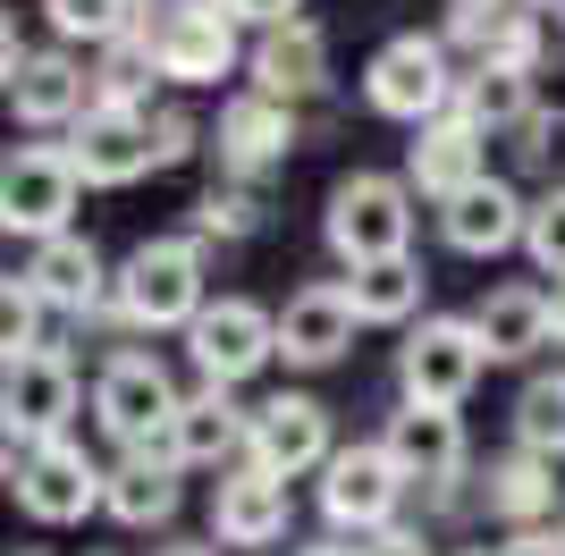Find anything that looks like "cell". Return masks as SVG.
Wrapping results in <instances>:
<instances>
[{
  "instance_id": "cell-1",
  "label": "cell",
  "mask_w": 565,
  "mask_h": 556,
  "mask_svg": "<svg viewBox=\"0 0 565 556\" xmlns=\"http://www.w3.org/2000/svg\"><path fill=\"white\" fill-rule=\"evenodd\" d=\"M110 303L118 321L136 329V338H186L194 321H203V303H212V278H203V236H143L136 254L118 261L110 278Z\"/></svg>"
},
{
  "instance_id": "cell-2",
  "label": "cell",
  "mask_w": 565,
  "mask_h": 556,
  "mask_svg": "<svg viewBox=\"0 0 565 556\" xmlns=\"http://www.w3.org/2000/svg\"><path fill=\"white\" fill-rule=\"evenodd\" d=\"M321 236H330V254L347 270L414 254V185L388 178V169H347L330 185V203H321Z\"/></svg>"
},
{
  "instance_id": "cell-3",
  "label": "cell",
  "mask_w": 565,
  "mask_h": 556,
  "mask_svg": "<svg viewBox=\"0 0 565 556\" xmlns=\"http://www.w3.org/2000/svg\"><path fill=\"white\" fill-rule=\"evenodd\" d=\"M456 85L465 68L448 60V34H388V43L363 60V110L397 118V127H430V118L456 110Z\"/></svg>"
},
{
  "instance_id": "cell-4",
  "label": "cell",
  "mask_w": 565,
  "mask_h": 556,
  "mask_svg": "<svg viewBox=\"0 0 565 556\" xmlns=\"http://www.w3.org/2000/svg\"><path fill=\"white\" fill-rule=\"evenodd\" d=\"M178 405H186V388H178V371H169L152 346H118L110 363L94 371V421H102V439H110L118 456L161 447L169 421H178Z\"/></svg>"
},
{
  "instance_id": "cell-5",
  "label": "cell",
  "mask_w": 565,
  "mask_h": 556,
  "mask_svg": "<svg viewBox=\"0 0 565 556\" xmlns=\"http://www.w3.org/2000/svg\"><path fill=\"white\" fill-rule=\"evenodd\" d=\"M481 371H490V338H481L472 312H430V321L405 329V346H397L405 405H465L481 388Z\"/></svg>"
},
{
  "instance_id": "cell-6",
  "label": "cell",
  "mask_w": 565,
  "mask_h": 556,
  "mask_svg": "<svg viewBox=\"0 0 565 556\" xmlns=\"http://www.w3.org/2000/svg\"><path fill=\"white\" fill-rule=\"evenodd\" d=\"M76 194H85V178H76L68 143H18L0 169V228L25 245H51L76 228Z\"/></svg>"
},
{
  "instance_id": "cell-7",
  "label": "cell",
  "mask_w": 565,
  "mask_h": 556,
  "mask_svg": "<svg viewBox=\"0 0 565 556\" xmlns=\"http://www.w3.org/2000/svg\"><path fill=\"white\" fill-rule=\"evenodd\" d=\"M102 481H110V463H94L76 439H51V447H9V498H18L34 523H85L102 514Z\"/></svg>"
},
{
  "instance_id": "cell-8",
  "label": "cell",
  "mask_w": 565,
  "mask_h": 556,
  "mask_svg": "<svg viewBox=\"0 0 565 556\" xmlns=\"http://www.w3.org/2000/svg\"><path fill=\"white\" fill-rule=\"evenodd\" d=\"M186 354L203 371V388H245L262 363H279V312L254 296H212L203 321L186 329Z\"/></svg>"
},
{
  "instance_id": "cell-9",
  "label": "cell",
  "mask_w": 565,
  "mask_h": 556,
  "mask_svg": "<svg viewBox=\"0 0 565 556\" xmlns=\"http://www.w3.org/2000/svg\"><path fill=\"white\" fill-rule=\"evenodd\" d=\"M405 489H414V481L388 463V447H380V439H354V447H338L330 472H321V523H330V532L372 539V532L397 523Z\"/></svg>"
},
{
  "instance_id": "cell-10",
  "label": "cell",
  "mask_w": 565,
  "mask_h": 556,
  "mask_svg": "<svg viewBox=\"0 0 565 556\" xmlns=\"http://www.w3.org/2000/svg\"><path fill=\"white\" fill-rule=\"evenodd\" d=\"M76 405H85V379H76L68 354L9 363V379H0V430H9V447H51V439H68Z\"/></svg>"
},
{
  "instance_id": "cell-11",
  "label": "cell",
  "mask_w": 565,
  "mask_h": 556,
  "mask_svg": "<svg viewBox=\"0 0 565 556\" xmlns=\"http://www.w3.org/2000/svg\"><path fill=\"white\" fill-rule=\"evenodd\" d=\"M338 456V430H330V405L305 388H279L270 405H254V447L245 463L279 472V481H305V472H330Z\"/></svg>"
},
{
  "instance_id": "cell-12",
  "label": "cell",
  "mask_w": 565,
  "mask_h": 556,
  "mask_svg": "<svg viewBox=\"0 0 565 556\" xmlns=\"http://www.w3.org/2000/svg\"><path fill=\"white\" fill-rule=\"evenodd\" d=\"M305 143V127H296V110L287 101H270V93H228L220 101V127H212V152H220V169H228L236 185H254V178H270V169H287V152Z\"/></svg>"
},
{
  "instance_id": "cell-13",
  "label": "cell",
  "mask_w": 565,
  "mask_h": 556,
  "mask_svg": "<svg viewBox=\"0 0 565 556\" xmlns=\"http://www.w3.org/2000/svg\"><path fill=\"white\" fill-rule=\"evenodd\" d=\"M94 68L76 60L68 43H51V51H25L18 68H9V110L34 127V136H68L76 118H94Z\"/></svg>"
},
{
  "instance_id": "cell-14",
  "label": "cell",
  "mask_w": 565,
  "mask_h": 556,
  "mask_svg": "<svg viewBox=\"0 0 565 556\" xmlns=\"http://www.w3.org/2000/svg\"><path fill=\"white\" fill-rule=\"evenodd\" d=\"M380 447H388V463H397L414 489H448V481H465V463H472L456 405H405L397 396V414L380 421Z\"/></svg>"
},
{
  "instance_id": "cell-15",
  "label": "cell",
  "mask_w": 565,
  "mask_h": 556,
  "mask_svg": "<svg viewBox=\"0 0 565 556\" xmlns=\"http://www.w3.org/2000/svg\"><path fill=\"white\" fill-rule=\"evenodd\" d=\"M68 161L85 185H136L161 169V143H152V110H110V101H94V118H76L68 136Z\"/></svg>"
},
{
  "instance_id": "cell-16",
  "label": "cell",
  "mask_w": 565,
  "mask_h": 556,
  "mask_svg": "<svg viewBox=\"0 0 565 556\" xmlns=\"http://www.w3.org/2000/svg\"><path fill=\"white\" fill-rule=\"evenodd\" d=\"M354 329L363 321H354L347 278H312V287H296L279 303V363L287 371H330V363H347Z\"/></svg>"
},
{
  "instance_id": "cell-17",
  "label": "cell",
  "mask_w": 565,
  "mask_h": 556,
  "mask_svg": "<svg viewBox=\"0 0 565 556\" xmlns=\"http://www.w3.org/2000/svg\"><path fill=\"white\" fill-rule=\"evenodd\" d=\"M236 34H245V25H228L212 0H194V9H178V18H152L161 76H169V85H220V76H236L245 60H254Z\"/></svg>"
},
{
  "instance_id": "cell-18",
  "label": "cell",
  "mask_w": 565,
  "mask_h": 556,
  "mask_svg": "<svg viewBox=\"0 0 565 556\" xmlns=\"http://www.w3.org/2000/svg\"><path fill=\"white\" fill-rule=\"evenodd\" d=\"M161 447L178 456V472H236L254 447V414L236 405V388H186Z\"/></svg>"
},
{
  "instance_id": "cell-19",
  "label": "cell",
  "mask_w": 565,
  "mask_h": 556,
  "mask_svg": "<svg viewBox=\"0 0 565 556\" xmlns=\"http://www.w3.org/2000/svg\"><path fill=\"white\" fill-rule=\"evenodd\" d=\"M287 523H296V498H287L279 472H262V463L220 472V489H212V548H279Z\"/></svg>"
},
{
  "instance_id": "cell-20",
  "label": "cell",
  "mask_w": 565,
  "mask_h": 556,
  "mask_svg": "<svg viewBox=\"0 0 565 556\" xmlns=\"http://www.w3.org/2000/svg\"><path fill=\"white\" fill-rule=\"evenodd\" d=\"M523 228H532V203H523L507 178H481V185H465L456 203H439V236H448V254H465V261L515 254Z\"/></svg>"
},
{
  "instance_id": "cell-21",
  "label": "cell",
  "mask_w": 565,
  "mask_h": 556,
  "mask_svg": "<svg viewBox=\"0 0 565 556\" xmlns=\"http://www.w3.org/2000/svg\"><path fill=\"white\" fill-rule=\"evenodd\" d=\"M490 178V136L481 127H465V118H430V127H414V143H405V185L414 194H430V203H456L465 185Z\"/></svg>"
},
{
  "instance_id": "cell-22",
  "label": "cell",
  "mask_w": 565,
  "mask_h": 556,
  "mask_svg": "<svg viewBox=\"0 0 565 556\" xmlns=\"http://www.w3.org/2000/svg\"><path fill=\"white\" fill-rule=\"evenodd\" d=\"M25 287H34V296L51 303V312H60V321H94L102 303H110V261L94 254V236H51V245H34V261H25Z\"/></svg>"
},
{
  "instance_id": "cell-23",
  "label": "cell",
  "mask_w": 565,
  "mask_h": 556,
  "mask_svg": "<svg viewBox=\"0 0 565 556\" xmlns=\"http://www.w3.org/2000/svg\"><path fill=\"white\" fill-rule=\"evenodd\" d=\"M245 85L287 101V110H305L312 93H330V34L312 18L279 25V34H254V60H245Z\"/></svg>"
},
{
  "instance_id": "cell-24",
  "label": "cell",
  "mask_w": 565,
  "mask_h": 556,
  "mask_svg": "<svg viewBox=\"0 0 565 556\" xmlns=\"http://www.w3.org/2000/svg\"><path fill=\"white\" fill-rule=\"evenodd\" d=\"M178 456L169 447H143V456H118L110 481H102V514H110L118 532H161L169 514H178Z\"/></svg>"
},
{
  "instance_id": "cell-25",
  "label": "cell",
  "mask_w": 565,
  "mask_h": 556,
  "mask_svg": "<svg viewBox=\"0 0 565 556\" xmlns=\"http://www.w3.org/2000/svg\"><path fill=\"white\" fill-rule=\"evenodd\" d=\"M472 321H481V338H490V363H532L541 346H557L548 287H532V278H507V287H490V296L472 303Z\"/></svg>"
},
{
  "instance_id": "cell-26",
  "label": "cell",
  "mask_w": 565,
  "mask_h": 556,
  "mask_svg": "<svg viewBox=\"0 0 565 556\" xmlns=\"http://www.w3.org/2000/svg\"><path fill=\"white\" fill-rule=\"evenodd\" d=\"M557 498H565V481H557V463L548 456H498L490 472H481V506L507 523V532H541V523H557Z\"/></svg>"
},
{
  "instance_id": "cell-27",
  "label": "cell",
  "mask_w": 565,
  "mask_h": 556,
  "mask_svg": "<svg viewBox=\"0 0 565 556\" xmlns=\"http://www.w3.org/2000/svg\"><path fill=\"white\" fill-rule=\"evenodd\" d=\"M456 118L481 127V136H523V127L541 118V76L498 68V60H472L465 85H456Z\"/></svg>"
},
{
  "instance_id": "cell-28",
  "label": "cell",
  "mask_w": 565,
  "mask_h": 556,
  "mask_svg": "<svg viewBox=\"0 0 565 556\" xmlns=\"http://www.w3.org/2000/svg\"><path fill=\"white\" fill-rule=\"evenodd\" d=\"M347 296H354V321L363 329H414V321H430L423 312V296H430V270L414 254H397V261H363V270H347Z\"/></svg>"
},
{
  "instance_id": "cell-29",
  "label": "cell",
  "mask_w": 565,
  "mask_h": 556,
  "mask_svg": "<svg viewBox=\"0 0 565 556\" xmlns=\"http://www.w3.org/2000/svg\"><path fill=\"white\" fill-rule=\"evenodd\" d=\"M152 85H169L161 76V51H152V18L127 34V43L102 51V68H94V93L110 101V110H152Z\"/></svg>"
},
{
  "instance_id": "cell-30",
  "label": "cell",
  "mask_w": 565,
  "mask_h": 556,
  "mask_svg": "<svg viewBox=\"0 0 565 556\" xmlns=\"http://www.w3.org/2000/svg\"><path fill=\"white\" fill-rule=\"evenodd\" d=\"M43 18L60 43H85V51H110L143 25V0H43Z\"/></svg>"
},
{
  "instance_id": "cell-31",
  "label": "cell",
  "mask_w": 565,
  "mask_h": 556,
  "mask_svg": "<svg viewBox=\"0 0 565 556\" xmlns=\"http://www.w3.org/2000/svg\"><path fill=\"white\" fill-rule=\"evenodd\" d=\"M515 447H523V456L565 463V371L523 379V396H515Z\"/></svg>"
},
{
  "instance_id": "cell-32",
  "label": "cell",
  "mask_w": 565,
  "mask_h": 556,
  "mask_svg": "<svg viewBox=\"0 0 565 556\" xmlns=\"http://www.w3.org/2000/svg\"><path fill=\"white\" fill-rule=\"evenodd\" d=\"M51 321H60V312H51V303L34 296L25 278H9V287H0V354H9V363H34V354H68L60 338H51Z\"/></svg>"
},
{
  "instance_id": "cell-33",
  "label": "cell",
  "mask_w": 565,
  "mask_h": 556,
  "mask_svg": "<svg viewBox=\"0 0 565 556\" xmlns=\"http://www.w3.org/2000/svg\"><path fill=\"white\" fill-rule=\"evenodd\" d=\"M523 18H532V0H448V25H439V34H448V51L490 60V51L507 43Z\"/></svg>"
},
{
  "instance_id": "cell-34",
  "label": "cell",
  "mask_w": 565,
  "mask_h": 556,
  "mask_svg": "<svg viewBox=\"0 0 565 556\" xmlns=\"http://www.w3.org/2000/svg\"><path fill=\"white\" fill-rule=\"evenodd\" d=\"M262 228H270V203H262L254 185H236V178L194 203V236H203V245H212V236L220 245H245V236H262Z\"/></svg>"
},
{
  "instance_id": "cell-35",
  "label": "cell",
  "mask_w": 565,
  "mask_h": 556,
  "mask_svg": "<svg viewBox=\"0 0 565 556\" xmlns=\"http://www.w3.org/2000/svg\"><path fill=\"white\" fill-rule=\"evenodd\" d=\"M523 254H532V270H541V278H565V185H548L541 203H532Z\"/></svg>"
},
{
  "instance_id": "cell-36",
  "label": "cell",
  "mask_w": 565,
  "mask_h": 556,
  "mask_svg": "<svg viewBox=\"0 0 565 556\" xmlns=\"http://www.w3.org/2000/svg\"><path fill=\"white\" fill-rule=\"evenodd\" d=\"M515 152H523V169L541 178V194H548V185H565V110H541L515 136Z\"/></svg>"
},
{
  "instance_id": "cell-37",
  "label": "cell",
  "mask_w": 565,
  "mask_h": 556,
  "mask_svg": "<svg viewBox=\"0 0 565 556\" xmlns=\"http://www.w3.org/2000/svg\"><path fill=\"white\" fill-rule=\"evenodd\" d=\"M490 60H498V68H523V76H541V60H548V18L532 9V18H523L515 34H507V43L490 51Z\"/></svg>"
},
{
  "instance_id": "cell-38",
  "label": "cell",
  "mask_w": 565,
  "mask_h": 556,
  "mask_svg": "<svg viewBox=\"0 0 565 556\" xmlns=\"http://www.w3.org/2000/svg\"><path fill=\"white\" fill-rule=\"evenodd\" d=\"M228 25H254V34H279V25L305 18V0H212Z\"/></svg>"
},
{
  "instance_id": "cell-39",
  "label": "cell",
  "mask_w": 565,
  "mask_h": 556,
  "mask_svg": "<svg viewBox=\"0 0 565 556\" xmlns=\"http://www.w3.org/2000/svg\"><path fill=\"white\" fill-rule=\"evenodd\" d=\"M152 143H161V169H178V161H194L203 127H194L186 110H152Z\"/></svg>"
},
{
  "instance_id": "cell-40",
  "label": "cell",
  "mask_w": 565,
  "mask_h": 556,
  "mask_svg": "<svg viewBox=\"0 0 565 556\" xmlns=\"http://www.w3.org/2000/svg\"><path fill=\"white\" fill-rule=\"evenodd\" d=\"M490 556H565V523H541V532H507Z\"/></svg>"
},
{
  "instance_id": "cell-41",
  "label": "cell",
  "mask_w": 565,
  "mask_h": 556,
  "mask_svg": "<svg viewBox=\"0 0 565 556\" xmlns=\"http://www.w3.org/2000/svg\"><path fill=\"white\" fill-rule=\"evenodd\" d=\"M363 556H430V539L414 532V523H388V532H372V539H354Z\"/></svg>"
},
{
  "instance_id": "cell-42",
  "label": "cell",
  "mask_w": 565,
  "mask_h": 556,
  "mask_svg": "<svg viewBox=\"0 0 565 556\" xmlns=\"http://www.w3.org/2000/svg\"><path fill=\"white\" fill-rule=\"evenodd\" d=\"M548 321H557V346H565V278L548 287Z\"/></svg>"
},
{
  "instance_id": "cell-43",
  "label": "cell",
  "mask_w": 565,
  "mask_h": 556,
  "mask_svg": "<svg viewBox=\"0 0 565 556\" xmlns=\"http://www.w3.org/2000/svg\"><path fill=\"white\" fill-rule=\"evenodd\" d=\"M152 556H220V548H203V539H169V548H152Z\"/></svg>"
},
{
  "instance_id": "cell-44",
  "label": "cell",
  "mask_w": 565,
  "mask_h": 556,
  "mask_svg": "<svg viewBox=\"0 0 565 556\" xmlns=\"http://www.w3.org/2000/svg\"><path fill=\"white\" fill-rule=\"evenodd\" d=\"M178 9H194V0H143V18H178Z\"/></svg>"
},
{
  "instance_id": "cell-45",
  "label": "cell",
  "mask_w": 565,
  "mask_h": 556,
  "mask_svg": "<svg viewBox=\"0 0 565 556\" xmlns=\"http://www.w3.org/2000/svg\"><path fill=\"white\" fill-rule=\"evenodd\" d=\"M296 556H363V548H338V539H330V548H296Z\"/></svg>"
},
{
  "instance_id": "cell-46",
  "label": "cell",
  "mask_w": 565,
  "mask_h": 556,
  "mask_svg": "<svg viewBox=\"0 0 565 556\" xmlns=\"http://www.w3.org/2000/svg\"><path fill=\"white\" fill-rule=\"evenodd\" d=\"M532 9H541V18H565V0H532Z\"/></svg>"
},
{
  "instance_id": "cell-47",
  "label": "cell",
  "mask_w": 565,
  "mask_h": 556,
  "mask_svg": "<svg viewBox=\"0 0 565 556\" xmlns=\"http://www.w3.org/2000/svg\"><path fill=\"white\" fill-rule=\"evenodd\" d=\"M9 556H43V548H9Z\"/></svg>"
},
{
  "instance_id": "cell-48",
  "label": "cell",
  "mask_w": 565,
  "mask_h": 556,
  "mask_svg": "<svg viewBox=\"0 0 565 556\" xmlns=\"http://www.w3.org/2000/svg\"><path fill=\"white\" fill-rule=\"evenodd\" d=\"M465 556H490V548H465Z\"/></svg>"
}]
</instances>
